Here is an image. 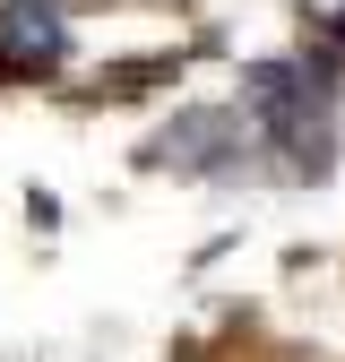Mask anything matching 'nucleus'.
<instances>
[{
    "label": "nucleus",
    "instance_id": "nucleus-1",
    "mask_svg": "<svg viewBox=\"0 0 345 362\" xmlns=\"http://www.w3.org/2000/svg\"><path fill=\"white\" fill-rule=\"evenodd\" d=\"M345 69L328 52H285V61H250L242 69V121L259 129V156L293 181H328L337 139H345Z\"/></svg>",
    "mask_w": 345,
    "mask_h": 362
},
{
    "label": "nucleus",
    "instance_id": "nucleus-2",
    "mask_svg": "<svg viewBox=\"0 0 345 362\" xmlns=\"http://www.w3.org/2000/svg\"><path fill=\"white\" fill-rule=\"evenodd\" d=\"M139 164L147 173H182V181H225V173H250V164H268V156H259V129L242 112L190 104V112L156 121L147 139H139Z\"/></svg>",
    "mask_w": 345,
    "mask_h": 362
},
{
    "label": "nucleus",
    "instance_id": "nucleus-3",
    "mask_svg": "<svg viewBox=\"0 0 345 362\" xmlns=\"http://www.w3.org/2000/svg\"><path fill=\"white\" fill-rule=\"evenodd\" d=\"M78 61V26L61 0H0V78H61Z\"/></svg>",
    "mask_w": 345,
    "mask_h": 362
},
{
    "label": "nucleus",
    "instance_id": "nucleus-4",
    "mask_svg": "<svg viewBox=\"0 0 345 362\" xmlns=\"http://www.w3.org/2000/svg\"><path fill=\"white\" fill-rule=\"evenodd\" d=\"M320 43H311V52H328L337 69H345V0H337V9H320V26H311Z\"/></svg>",
    "mask_w": 345,
    "mask_h": 362
}]
</instances>
